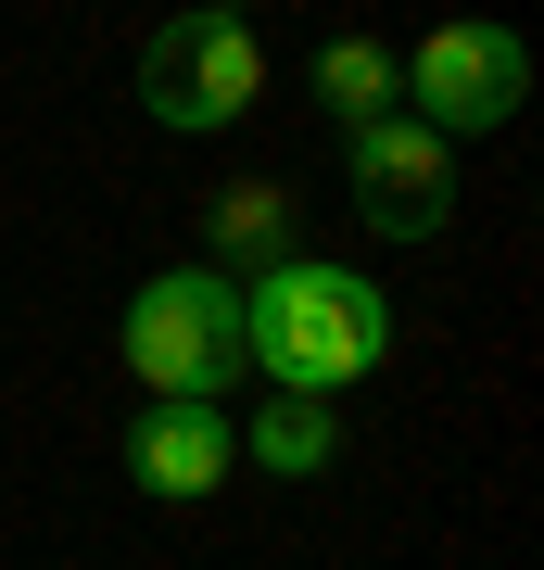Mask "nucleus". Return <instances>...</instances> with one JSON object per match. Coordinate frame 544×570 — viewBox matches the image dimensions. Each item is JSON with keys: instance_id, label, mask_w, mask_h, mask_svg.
<instances>
[{"instance_id": "nucleus-6", "label": "nucleus", "mask_w": 544, "mask_h": 570, "mask_svg": "<svg viewBox=\"0 0 544 570\" xmlns=\"http://www.w3.org/2000/svg\"><path fill=\"white\" fill-rule=\"evenodd\" d=\"M228 469H241V431H228V406L152 393V406L127 419V482H140V494H165V508H202Z\"/></svg>"}, {"instance_id": "nucleus-3", "label": "nucleus", "mask_w": 544, "mask_h": 570, "mask_svg": "<svg viewBox=\"0 0 544 570\" xmlns=\"http://www.w3.org/2000/svg\"><path fill=\"white\" fill-rule=\"evenodd\" d=\"M254 89H266V39H254V13H165L152 39H140V115L152 127H178V140H202V127H241L254 115Z\"/></svg>"}, {"instance_id": "nucleus-1", "label": "nucleus", "mask_w": 544, "mask_h": 570, "mask_svg": "<svg viewBox=\"0 0 544 570\" xmlns=\"http://www.w3.org/2000/svg\"><path fill=\"white\" fill-rule=\"evenodd\" d=\"M241 343H254V381L279 393H355L393 355V305L329 254H279L241 279Z\"/></svg>"}, {"instance_id": "nucleus-5", "label": "nucleus", "mask_w": 544, "mask_h": 570, "mask_svg": "<svg viewBox=\"0 0 544 570\" xmlns=\"http://www.w3.org/2000/svg\"><path fill=\"white\" fill-rule=\"evenodd\" d=\"M520 102H532V51L506 26H431L405 51V115L444 127V140H494Z\"/></svg>"}, {"instance_id": "nucleus-7", "label": "nucleus", "mask_w": 544, "mask_h": 570, "mask_svg": "<svg viewBox=\"0 0 544 570\" xmlns=\"http://www.w3.org/2000/svg\"><path fill=\"white\" fill-rule=\"evenodd\" d=\"M279 254H291V190L228 178L216 204H202V266H216V279H254V266H279Z\"/></svg>"}, {"instance_id": "nucleus-4", "label": "nucleus", "mask_w": 544, "mask_h": 570, "mask_svg": "<svg viewBox=\"0 0 544 570\" xmlns=\"http://www.w3.org/2000/svg\"><path fill=\"white\" fill-rule=\"evenodd\" d=\"M343 204L380 228V242H444L456 228V140L444 127H418V115H367L343 127Z\"/></svg>"}, {"instance_id": "nucleus-9", "label": "nucleus", "mask_w": 544, "mask_h": 570, "mask_svg": "<svg viewBox=\"0 0 544 570\" xmlns=\"http://www.w3.org/2000/svg\"><path fill=\"white\" fill-rule=\"evenodd\" d=\"M317 102L343 115V127L393 115V102H405V51H380V39H329V51H317Z\"/></svg>"}, {"instance_id": "nucleus-10", "label": "nucleus", "mask_w": 544, "mask_h": 570, "mask_svg": "<svg viewBox=\"0 0 544 570\" xmlns=\"http://www.w3.org/2000/svg\"><path fill=\"white\" fill-rule=\"evenodd\" d=\"M202 13H254V0H202Z\"/></svg>"}, {"instance_id": "nucleus-8", "label": "nucleus", "mask_w": 544, "mask_h": 570, "mask_svg": "<svg viewBox=\"0 0 544 570\" xmlns=\"http://www.w3.org/2000/svg\"><path fill=\"white\" fill-rule=\"evenodd\" d=\"M241 456L279 469V482H317V469L343 456V406H329V393H266L254 431H241Z\"/></svg>"}, {"instance_id": "nucleus-2", "label": "nucleus", "mask_w": 544, "mask_h": 570, "mask_svg": "<svg viewBox=\"0 0 544 570\" xmlns=\"http://www.w3.org/2000/svg\"><path fill=\"white\" fill-rule=\"evenodd\" d=\"M115 343H127V367H140V393H190V406H216V393L254 381L241 279H216V266H165V279H140Z\"/></svg>"}]
</instances>
